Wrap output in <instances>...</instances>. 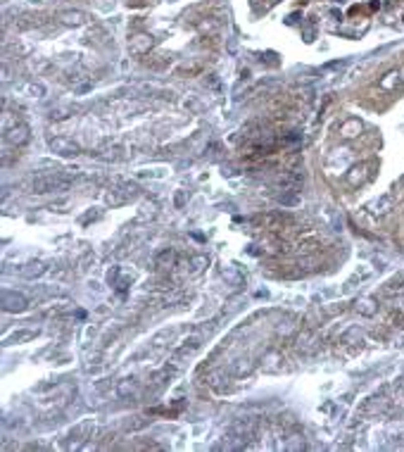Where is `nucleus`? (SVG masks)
I'll list each match as a JSON object with an SVG mask.
<instances>
[{
  "mask_svg": "<svg viewBox=\"0 0 404 452\" xmlns=\"http://www.w3.org/2000/svg\"><path fill=\"white\" fill-rule=\"evenodd\" d=\"M5 138H8L10 143H24L26 138H29V134H26V126H19V129H12V131H8V134H5Z\"/></svg>",
  "mask_w": 404,
  "mask_h": 452,
  "instance_id": "4",
  "label": "nucleus"
},
{
  "mask_svg": "<svg viewBox=\"0 0 404 452\" xmlns=\"http://www.w3.org/2000/svg\"><path fill=\"white\" fill-rule=\"evenodd\" d=\"M67 186H69V179H62V176H55V174H43L34 181V191L52 193V191H64Z\"/></svg>",
  "mask_w": 404,
  "mask_h": 452,
  "instance_id": "1",
  "label": "nucleus"
},
{
  "mask_svg": "<svg viewBox=\"0 0 404 452\" xmlns=\"http://www.w3.org/2000/svg\"><path fill=\"white\" fill-rule=\"evenodd\" d=\"M3 307L8 312H22L26 307V298L19 293H12V291H5L3 293Z\"/></svg>",
  "mask_w": 404,
  "mask_h": 452,
  "instance_id": "2",
  "label": "nucleus"
},
{
  "mask_svg": "<svg viewBox=\"0 0 404 452\" xmlns=\"http://www.w3.org/2000/svg\"><path fill=\"white\" fill-rule=\"evenodd\" d=\"M52 145V150H57L59 155H74L76 152V145L74 143H67V141H62V138H55V141H50Z\"/></svg>",
  "mask_w": 404,
  "mask_h": 452,
  "instance_id": "3",
  "label": "nucleus"
}]
</instances>
